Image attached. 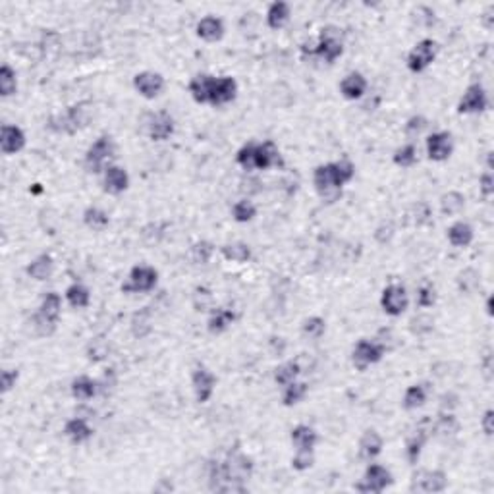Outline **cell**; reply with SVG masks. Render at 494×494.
<instances>
[{
	"label": "cell",
	"mask_w": 494,
	"mask_h": 494,
	"mask_svg": "<svg viewBox=\"0 0 494 494\" xmlns=\"http://www.w3.org/2000/svg\"><path fill=\"white\" fill-rule=\"evenodd\" d=\"M356 178V165L349 158H340L336 163L319 165L313 172L315 192L322 201L334 203L342 195V187Z\"/></svg>",
	"instance_id": "1"
},
{
	"label": "cell",
	"mask_w": 494,
	"mask_h": 494,
	"mask_svg": "<svg viewBox=\"0 0 494 494\" xmlns=\"http://www.w3.org/2000/svg\"><path fill=\"white\" fill-rule=\"evenodd\" d=\"M301 54L322 60L325 64H334L344 54V33L338 25H325L317 39L301 45Z\"/></svg>",
	"instance_id": "2"
},
{
	"label": "cell",
	"mask_w": 494,
	"mask_h": 494,
	"mask_svg": "<svg viewBox=\"0 0 494 494\" xmlns=\"http://www.w3.org/2000/svg\"><path fill=\"white\" fill-rule=\"evenodd\" d=\"M88 107V103L72 105L64 114L50 118L49 127L52 132H59V134H70V136L76 134V132L88 126L89 118H91V110Z\"/></svg>",
	"instance_id": "3"
},
{
	"label": "cell",
	"mask_w": 494,
	"mask_h": 494,
	"mask_svg": "<svg viewBox=\"0 0 494 494\" xmlns=\"http://www.w3.org/2000/svg\"><path fill=\"white\" fill-rule=\"evenodd\" d=\"M114 153H116L114 139L110 136H101L89 145L83 165L91 174H101V172H105V168L108 166L107 163L114 156Z\"/></svg>",
	"instance_id": "4"
},
{
	"label": "cell",
	"mask_w": 494,
	"mask_h": 494,
	"mask_svg": "<svg viewBox=\"0 0 494 494\" xmlns=\"http://www.w3.org/2000/svg\"><path fill=\"white\" fill-rule=\"evenodd\" d=\"M387 344L377 340L361 338L351 349V363L358 371H367L371 365H377L378 361L387 356Z\"/></svg>",
	"instance_id": "5"
},
{
	"label": "cell",
	"mask_w": 494,
	"mask_h": 494,
	"mask_svg": "<svg viewBox=\"0 0 494 494\" xmlns=\"http://www.w3.org/2000/svg\"><path fill=\"white\" fill-rule=\"evenodd\" d=\"M158 284V271L151 265H136L126 284H122V294H149Z\"/></svg>",
	"instance_id": "6"
},
{
	"label": "cell",
	"mask_w": 494,
	"mask_h": 494,
	"mask_svg": "<svg viewBox=\"0 0 494 494\" xmlns=\"http://www.w3.org/2000/svg\"><path fill=\"white\" fill-rule=\"evenodd\" d=\"M392 483H394L392 473L388 471L384 465L369 464L365 473L361 477V481L356 483V491L367 494H380L384 493L388 486H392Z\"/></svg>",
	"instance_id": "7"
},
{
	"label": "cell",
	"mask_w": 494,
	"mask_h": 494,
	"mask_svg": "<svg viewBox=\"0 0 494 494\" xmlns=\"http://www.w3.org/2000/svg\"><path fill=\"white\" fill-rule=\"evenodd\" d=\"M436 54H438V43L435 39H431V37L421 39L419 43H415L413 49L407 52V70L413 72V74H423L435 62Z\"/></svg>",
	"instance_id": "8"
},
{
	"label": "cell",
	"mask_w": 494,
	"mask_h": 494,
	"mask_svg": "<svg viewBox=\"0 0 494 494\" xmlns=\"http://www.w3.org/2000/svg\"><path fill=\"white\" fill-rule=\"evenodd\" d=\"M448 488V475L442 469H421L413 475L409 491L411 493H444Z\"/></svg>",
	"instance_id": "9"
},
{
	"label": "cell",
	"mask_w": 494,
	"mask_h": 494,
	"mask_svg": "<svg viewBox=\"0 0 494 494\" xmlns=\"http://www.w3.org/2000/svg\"><path fill=\"white\" fill-rule=\"evenodd\" d=\"M409 305V296L402 284H388L380 296V307L390 317H402Z\"/></svg>",
	"instance_id": "10"
},
{
	"label": "cell",
	"mask_w": 494,
	"mask_h": 494,
	"mask_svg": "<svg viewBox=\"0 0 494 494\" xmlns=\"http://www.w3.org/2000/svg\"><path fill=\"white\" fill-rule=\"evenodd\" d=\"M429 433H433V421L425 417L419 425L415 426V431H411L406 436V460L409 465H417L421 452H423V446H425Z\"/></svg>",
	"instance_id": "11"
},
{
	"label": "cell",
	"mask_w": 494,
	"mask_h": 494,
	"mask_svg": "<svg viewBox=\"0 0 494 494\" xmlns=\"http://www.w3.org/2000/svg\"><path fill=\"white\" fill-rule=\"evenodd\" d=\"M176 122L168 110H156L147 120V136L153 141H166L174 136Z\"/></svg>",
	"instance_id": "12"
},
{
	"label": "cell",
	"mask_w": 494,
	"mask_h": 494,
	"mask_svg": "<svg viewBox=\"0 0 494 494\" xmlns=\"http://www.w3.org/2000/svg\"><path fill=\"white\" fill-rule=\"evenodd\" d=\"M454 153V137L450 132H433L426 137V156L433 163H444Z\"/></svg>",
	"instance_id": "13"
},
{
	"label": "cell",
	"mask_w": 494,
	"mask_h": 494,
	"mask_svg": "<svg viewBox=\"0 0 494 494\" xmlns=\"http://www.w3.org/2000/svg\"><path fill=\"white\" fill-rule=\"evenodd\" d=\"M488 108V95L481 83H471L457 103L460 114H481Z\"/></svg>",
	"instance_id": "14"
},
{
	"label": "cell",
	"mask_w": 494,
	"mask_h": 494,
	"mask_svg": "<svg viewBox=\"0 0 494 494\" xmlns=\"http://www.w3.org/2000/svg\"><path fill=\"white\" fill-rule=\"evenodd\" d=\"M192 387H194L195 400L199 404H207L214 394V388H216V377L211 369H207L205 365H197L192 373Z\"/></svg>",
	"instance_id": "15"
},
{
	"label": "cell",
	"mask_w": 494,
	"mask_h": 494,
	"mask_svg": "<svg viewBox=\"0 0 494 494\" xmlns=\"http://www.w3.org/2000/svg\"><path fill=\"white\" fill-rule=\"evenodd\" d=\"M134 88H136V91L141 97L147 99V101H153V99H156L165 91V78H163L158 72H149V70H145V72L136 74Z\"/></svg>",
	"instance_id": "16"
},
{
	"label": "cell",
	"mask_w": 494,
	"mask_h": 494,
	"mask_svg": "<svg viewBox=\"0 0 494 494\" xmlns=\"http://www.w3.org/2000/svg\"><path fill=\"white\" fill-rule=\"evenodd\" d=\"M28 137L25 132L16 124H4L0 127V149L4 155H16L25 149Z\"/></svg>",
	"instance_id": "17"
},
{
	"label": "cell",
	"mask_w": 494,
	"mask_h": 494,
	"mask_svg": "<svg viewBox=\"0 0 494 494\" xmlns=\"http://www.w3.org/2000/svg\"><path fill=\"white\" fill-rule=\"evenodd\" d=\"M282 165H284V161H282L280 149L272 139L257 143V149H255V168L257 170H271L274 166Z\"/></svg>",
	"instance_id": "18"
},
{
	"label": "cell",
	"mask_w": 494,
	"mask_h": 494,
	"mask_svg": "<svg viewBox=\"0 0 494 494\" xmlns=\"http://www.w3.org/2000/svg\"><path fill=\"white\" fill-rule=\"evenodd\" d=\"M130 187V176L126 168L118 165H108L103 172V189L108 195H120Z\"/></svg>",
	"instance_id": "19"
},
{
	"label": "cell",
	"mask_w": 494,
	"mask_h": 494,
	"mask_svg": "<svg viewBox=\"0 0 494 494\" xmlns=\"http://www.w3.org/2000/svg\"><path fill=\"white\" fill-rule=\"evenodd\" d=\"M238 97V81L232 76H223V78L214 79L213 93H211V107L218 108L232 103Z\"/></svg>",
	"instance_id": "20"
},
{
	"label": "cell",
	"mask_w": 494,
	"mask_h": 494,
	"mask_svg": "<svg viewBox=\"0 0 494 494\" xmlns=\"http://www.w3.org/2000/svg\"><path fill=\"white\" fill-rule=\"evenodd\" d=\"M195 33L205 43H218L224 37V33H226V25H224V21L218 16L209 14V16H205V18L197 21Z\"/></svg>",
	"instance_id": "21"
},
{
	"label": "cell",
	"mask_w": 494,
	"mask_h": 494,
	"mask_svg": "<svg viewBox=\"0 0 494 494\" xmlns=\"http://www.w3.org/2000/svg\"><path fill=\"white\" fill-rule=\"evenodd\" d=\"M367 78L361 72H349L346 78L340 81V95L346 101H359L367 93Z\"/></svg>",
	"instance_id": "22"
},
{
	"label": "cell",
	"mask_w": 494,
	"mask_h": 494,
	"mask_svg": "<svg viewBox=\"0 0 494 494\" xmlns=\"http://www.w3.org/2000/svg\"><path fill=\"white\" fill-rule=\"evenodd\" d=\"M291 446L296 452H315V446L319 442V433L309 425H296L290 433Z\"/></svg>",
	"instance_id": "23"
},
{
	"label": "cell",
	"mask_w": 494,
	"mask_h": 494,
	"mask_svg": "<svg viewBox=\"0 0 494 494\" xmlns=\"http://www.w3.org/2000/svg\"><path fill=\"white\" fill-rule=\"evenodd\" d=\"M214 76L211 74H197L192 78L187 91L197 105H209L211 103V93L214 88Z\"/></svg>",
	"instance_id": "24"
},
{
	"label": "cell",
	"mask_w": 494,
	"mask_h": 494,
	"mask_svg": "<svg viewBox=\"0 0 494 494\" xmlns=\"http://www.w3.org/2000/svg\"><path fill=\"white\" fill-rule=\"evenodd\" d=\"M382 446H384L382 436L378 435L375 429H369V431H365V433L361 435V438H359V444H358L359 457L365 460V462H373L377 455H380Z\"/></svg>",
	"instance_id": "25"
},
{
	"label": "cell",
	"mask_w": 494,
	"mask_h": 494,
	"mask_svg": "<svg viewBox=\"0 0 494 494\" xmlns=\"http://www.w3.org/2000/svg\"><path fill=\"white\" fill-rule=\"evenodd\" d=\"M64 436L68 438L72 444H85L89 438L93 436V426L89 425V421L85 417H74V419L66 421Z\"/></svg>",
	"instance_id": "26"
},
{
	"label": "cell",
	"mask_w": 494,
	"mask_h": 494,
	"mask_svg": "<svg viewBox=\"0 0 494 494\" xmlns=\"http://www.w3.org/2000/svg\"><path fill=\"white\" fill-rule=\"evenodd\" d=\"M236 319H238V315L232 309H228V307H214L211 311V315H209V319H207V330L213 336H218V334H223V332L230 329Z\"/></svg>",
	"instance_id": "27"
},
{
	"label": "cell",
	"mask_w": 494,
	"mask_h": 494,
	"mask_svg": "<svg viewBox=\"0 0 494 494\" xmlns=\"http://www.w3.org/2000/svg\"><path fill=\"white\" fill-rule=\"evenodd\" d=\"M291 18V6L288 2L284 0H276V2H271L269 8H267V14H265V21L271 30L278 31L282 30Z\"/></svg>",
	"instance_id": "28"
},
{
	"label": "cell",
	"mask_w": 494,
	"mask_h": 494,
	"mask_svg": "<svg viewBox=\"0 0 494 494\" xmlns=\"http://www.w3.org/2000/svg\"><path fill=\"white\" fill-rule=\"evenodd\" d=\"M70 390H72V396L76 398L78 402H89V400H93L97 394H101L99 380L88 377V375H79V377L74 378Z\"/></svg>",
	"instance_id": "29"
},
{
	"label": "cell",
	"mask_w": 494,
	"mask_h": 494,
	"mask_svg": "<svg viewBox=\"0 0 494 494\" xmlns=\"http://www.w3.org/2000/svg\"><path fill=\"white\" fill-rule=\"evenodd\" d=\"M446 238H448L450 245H454V247H467V245L473 243V238H475L473 226L464 223V220H457V223H454L450 228H448Z\"/></svg>",
	"instance_id": "30"
},
{
	"label": "cell",
	"mask_w": 494,
	"mask_h": 494,
	"mask_svg": "<svg viewBox=\"0 0 494 494\" xmlns=\"http://www.w3.org/2000/svg\"><path fill=\"white\" fill-rule=\"evenodd\" d=\"M25 272H28V276L33 278V280H47V278H50V274L54 272V259L50 257L49 253H41V255H37V257L28 265Z\"/></svg>",
	"instance_id": "31"
},
{
	"label": "cell",
	"mask_w": 494,
	"mask_h": 494,
	"mask_svg": "<svg viewBox=\"0 0 494 494\" xmlns=\"http://www.w3.org/2000/svg\"><path fill=\"white\" fill-rule=\"evenodd\" d=\"M37 313H39L41 317L50 320V322H56V325H59L60 313H62V296L56 294V291H47V294L43 296V300H41L39 311H37Z\"/></svg>",
	"instance_id": "32"
},
{
	"label": "cell",
	"mask_w": 494,
	"mask_h": 494,
	"mask_svg": "<svg viewBox=\"0 0 494 494\" xmlns=\"http://www.w3.org/2000/svg\"><path fill=\"white\" fill-rule=\"evenodd\" d=\"M220 255H223L226 261L238 263V265H243V263L251 261L253 257L251 247H249L245 242L224 243L223 247H220Z\"/></svg>",
	"instance_id": "33"
},
{
	"label": "cell",
	"mask_w": 494,
	"mask_h": 494,
	"mask_svg": "<svg viewBox=\"0 0 494 494\" xmlns=\"http://www.w3.org/2000/svg\"><path fill=\"white\" fill-rule=\"evenodd\" d=\"M64 298H66V301L74 309H88L89 303H91V291H89L88 286H83L79 282H74V284H70L68 288H66Z\"/></svg>",
	"instance_id": "34"
},
{
	"label": "cell",
	"mask_w": 494,
	"mask_h": 494,
	"mask_svg": "<svg viewBox=\"0 0 494 494\" xmlns=\"http://www.w3.org/2000/svg\"><path fill=\"white\" fill-rule=\"evenodd\" d=\"M309 394V384L301 382V380H294L290 384H286L282 390V404L286 407H294L301 404L305 396Z\"/></svg>",
	"instance_id": "35"
},
{
	"label": "cell",
	"mask_w": 494,
	"mask_h": 494,
	"mask_svg": "<svg viewBox=\"0 0 494 494\" xmlns=\"http://www.w3.org/2000/svg\"><path fill=\"white\" fill-rule=\"evenodd\" d=\"M460 431V421L452 411H440L433 421V433L438 436H454Z\"/></svg>",
	"instance_id": "36"
},
{
	"label": "cell",
	"mask_w": 494,
	"mask_h": 494,
	"mask_svg": "<svg viewBox=\"0 0 494 494\" xmlns=\"http://www.w3.org/2000/svg\"><path fill=\"white\" fill-rule=\"evenodd\" d=\"M426 398H429V388L426 384H411L407 388L404 400H402V406L407 411H415L419 407H423L426 404Z\"/></svg>",
	"instance_id": "37"
},
{
	"label": "cell",
	"mask_w": 494,
	"mask_h": 494,
	"mask_svg": "<svg viewBox=\"0 0 494 494\" xmlns=\"http://www.w3.org/2000/svg\"><path fill=\"white\" fill-rule=\"evenodd\" d=\"M301 375V365L298 361H284L280 363L278 367L274 369V382L278 387H286L290 384L294 380H298V377Z\"/></svg>",
	"instance_id": "38"
},
{
	"label": "cell",
	"mask_w": 494,
	"mask_h": 494,
	"mask_svg": "<svg viewBox=\"0 0 494 494\" xmlns=\"http://www.w3.org/2000/svg\"><path fill=\"white\" fill-rule=\"evenodd\" d=\"M465 197L460 192H448L440 197V211L446 216H455L464 211Z\"/></svg>",
	"instance_id": "39"
},
{
	"label": "cell",
	"mask_w": 494,
	"mask_h": 494,
	"mask_svg": "<svg viewBox=\"0 0 494 494\" xmlns=\"http://www.w3.org/2000/svg\"><path fill=\"white\" fill-rule=\"evenodd\" d=\"M257 216V207L251 199H240L232 205V218L238 224H247L255 220Z\"/></svg>",
	"instance_id": "40"
},
{
	"label": "cell",
	"mask_w": 494,
	"mask_h": 494,
	"mask_svg": "<svg viewBox=\"0 0 494 494\" xmlns=\"http://www.w3.org/2000/svg\"><path fill=\"white\" fill-rule=\"evenodd\" d=\"M83 224L91 230H105L110 224V216L107 211H103L99 207H88L83 211Z\"/></svg>",
	"instance_id": "41"
},
{
	"label": "cell",
	"mask_w": 494,
	"mask_h": 494,
	"mask_svg": "<svg viewBox=\"0 0 494 494\" xmlns=\"http://www.w3.org/2000/svg\"><path fill=\"white\" fill-rule=\"evenodd\" d=\"M18 91V76L10 64H2L0 68V95L6 99Z\"/></svg>",
	"instance_id": "42"
},
{
	"label": "cell",
	"mask_w": 494,
	"mask_h": 494,
	"mask_svg": "<svg viewBox=\"0 0 494 494\" xmlns=\"http://www.w3.org/2000/svg\"><path fill=\"white\" fill-rule=\"evenodd\" d=\"M394 165L400 166V168H411V166L417 163V147L415 143L407 141L406 145L398 147L394 151V156H392Z\"/></svg>",
	"instance_id": "43"
},
{
	"label": "cell",
	"mask_w": 494,
	"mask_h": 494,
	"mask_svg": "<svg viewBox=\"0 0 494 494\" xmlns=\"http://www.w3.org/2000/svg\"><path fill=\"white\" fill-rule=\"evenodd\" d=\"M213 301H214V296L211 288H207V286H197L192 294V305H194V309L197 313H203V311H209L213 307Z\"/></svg>",
	"instance_id": "44"
},
{
	"label": "cell",
	"mask_w": 494,
	"mask_h": 494,
	"mask_svg": "<svg viewBox=\"0 0 494 494\" xmlns=\"http://www.w3.org/2000/svg\"><path fill=\"white\" fill-rule=\"evenodd\" d=\"M301 332H303L305 338H311V340L322 338V334L327 332V320L322 319V317H317V315H315V317H309V319L303 320Z\"/></svg>",
	"instance_id": "45"
},
{
	"label": "cell",
	"mask_w": 494,
	"mask_h": 494,
	"mask_svg": "<svg viewBox=\"0 0 494 494\" xmlns=\"http://www.w3.org/2000/svg\"><path fill=\"white\" fill-rule=\"evenodd\" d=\"M255 149H257V141H247L236 153L238 166H242L243 170H247V172L255 170Z\"/></svg>",
	"instance_id": "46"
},
{
	"label": "cell",
	"mask_w": 494,
	"mask_h": 494,
	"mask_svg": "<svg viewBox=\"0 0 494 494\" xmlns=\"http://www.w3.org/2000/svg\"><path fill=\"white\" fill-rule=\"evenodd\" d=\"M479 282H481V276L475 269H465L457 274V288L464 294H473L479 286Z\"/></svg>",
	"instance_id": "47"
},
{
	"label": "cell",
	"mask_w": 494,
	"mask_h": 494,
	"mask_svg": "<svg viewBox=\"0 0 494 494\" xmlns=\"http://www.w3.org/2000/svg\"><path fill=\"white\" fill-rule=\"evenodd\" d=\"M426 127H429V120H426L425 116H421V114H415V116L407 118L406 126H404V134H406L407 139L413 143V139L421 136Z\"/></svg>",
	"instance_id": "48"
},
{
	"label": "cell",
	"mask_w": 494,
	"mask_h": 494,
	"mask_svg": "<svg viewBox=\"0 0 494 494\" xmlns=\"http://www.w3.org/2000/svg\"><path fill=\"white\" fill-rule=\"evenodd\" d=\"M214 255V245L207 240H201L192 245V259L197 265H207V263L213 259Z\"/></svg>",
	"instance_id": "49"
},
{
	"label": "cell",
	"mask_w": 494,
	"mask_h": 494,
	"mask_svg": "<svg viewBox=\"0 0 494 494\" xmlns=\"http://www.w3.org/2000/svg\"><path fill=\"white\" fill-rule=\"evenodd\" d=\"M132 332L136 334L137 338H143L151 332V313L147 309L139 311L134 315L132 319Z\"/></svg>",
	"instance_id": "50"
},
{
	"label": "cell",
	"mask_w": 494,
	"mask_h": 494,
	"mask_svg": "<svg viewBox=\"0 0 494 494\" xmlns=\"http://www.w3.org/2000/svg\"><path fill=\"white\" fill-rule=\"evenodd\" d=\"M433 329H435V320H433V317L425 315V313H421V315H417V317L409 320V330L415 336H425L429 332H433Z\"/></svg>",
	"instance_id": "51"
},
{
	"label": "cell",
	"mask_w": 494,
	"mask_h": 494,
	"mask_svg": "<svg viewBox=\"0 0 494 494\" xmlns=\"http://www.w3.org/2000/svg\"><path fill=\"white\" fill-rule=\"evenodd\" d=\"M415 303L417 307L421 309H429L433 307L436 303V290L431 286V284H423L417 288V296H415Z\"/></svg>",
	"instance_id": "52"
},
{
	"label": "cell",
	"mask_w": 494,
	"mask_h": 494,
	"mask_svg": "<svg viewBox=\"0 0 494 494\" xmlns=\"http://www.w3.org/2000/svg\"><path fill=\"white\" fill-rule=\"evenodd\" d=\"M108 356V344L103 338L93 340L91 344L88 346V359L97 363V361H103V359Z\"/></svg>",
	"instance_id": "53"
},
{
	"label": "cell",
	"mask_w": 494,
	"mask_h": 494,
	"mask_svg": "<svg viewBox=\"0 0 494 494\" xmlns=\"http://www.w3.org/2000/svg\"><path fill=\"white\" fill-rule=\"evenodd\" d=\"M31 327H33L37 336H50V334L56 330V322H50V320H47L45 317H41L39 313H35V315L31 317Z\"/></svg>",
	"instance_id": "54"
},
{
	"label": "cell",
	"mask_w": 494,
	"mask_h": 494,
	"mask_svg": "<svg viewBox=\"0 0 494 494\" xmlns=\"http://www.w3.org/2000/svg\"><path fill=\"white\" fill-rule=\"evenodd\" d=\"M315 464V452H296L291 457V467L296 471H307Z\"/></svg>",
	"instance_id": "55"
},
{
	"label": "cell",
	"mask_w": 494,
	"mask_h": 494,
	"mask_svg": "<svg viewBox=\"0 0 494 494\" xmlns=\"http://www.w3.org/2000/svg\"><path fill=\"white\" fill-rule=\"evenodd\" d=\"M18 378H20V371L18 369H4L2 375H0V390H2V394H8L12 388L16 387Z\"/></svg>",
	"instance_id": "56"
},
{
	"label": "cell",
	"mask_w": 494,
	"mask_h": 494,
	"mask_svg": "<svg viewBox=\"0 0 494 494\" xmlns=\"http://www.w3.org/2000/svg\"><path fill=\"white\" fill-rule=\"evenodd\" d=\"M118 384V377H116V371L114 369H107L105 371V375L103 378L99 380V390H101V394H108V392H112Z\"/></svg>",
	"instance_id": "57"
},
{
	"label": "cell",
	"mask_w": 494,
	"mask_h": 494,
	"mask_svg": "<svg viewBox=\"0 0 494 494\" xmlns=\"http://www.w3.org/2000/svg\"><path fill=\"white\" fill-rule=\"evenodd\" d=\"M479 189H481V194L484 197H491L494 194V176L491 170H486V172L481 174V178H479Z\"/></svg>",
	"instance_id": "58"
},
{
	"label": "cell",
	"mask_w": 494,
	"mask_h": 494,
	"mask_svg": "<svg viewBox=\"0 0 494 494\" xmlns=\"http://www.w3.org/2000/svg\"><path fill=\"white\" fill-rule=\"evenodd\" d=\"M481 429L486 436H493L494 433V411L493 409H486L481 417Z\"/></svg>",
	"instance_id": "59"
},
{
	"label": "cell",
	"mask_w": 494,
	"mask_h": 494,
	"mask_svg": "<svg viewBox=\"0 0 494 494\" xmlns=\"http://www.w3.org/2000/svg\"><path fill=\"white\" fill-rule=\"evenodd\" d=\"M486 313H488V315H493V298H488V300H486Z\"/></svg>",
	"instance_id": "60"
}]
</instances>
